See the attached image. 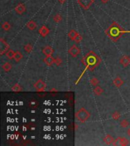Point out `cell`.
<instances>
[{"label":"cell","mask_w":130,"mask_h":146,"mask_svg":"<svg viewBox=\"0 0 130 146\" xmlns=\"http://www.w3.org/2000/svg\"><path fill=\"white\" fill-rule=\"evenodd\" d=\"M69 53L72 56H77L80 53V49L76 45H73L71 48L69 49Z\"/></svg>","instance_id":"obj_6"},{"label":"cell","mask_w":130,"mask_h":146,"mask_svg":"<svg viewBox=\"0 0 130 146\" xmlns=\"http://www.w3.org/2000/svg\"><path fill=\"white\" fill-rule=\"evenodd\" d=\"M24 48L25 49V51L27 52V53H30L31 50H32L33 49V47L32 45L31 44H26L24 47Z\"/></svg>","instance_id":"obj_24"},{"label":"cell","mask_w":130,"mask_h":146,"mask_svg":"<svg viewBox=\"0 0 130 146\" xmlns=\"http://www.w3.org/2000/svg\"><path fill=\"white\" fill-rule=\"evenodd\" d=\"M44 62L47 64V65H52L53 63H55V59L52 56H47L44 59Z\"/></svg>","instance_id":"obj_11"},{"label":"cell","mask_w":130,"mask_h":146,"mask_svg":"<svg viewBox=\"0 0 130 146\" xmlns=\"http://www.w3.org/2000/svg\"><path fill=\"white\" fill-rule=\"evenodd\" d=\"M91 84H92L93 86H98L99 81H98L96 78H93V79H91Z\"/></svg>","instance_id":"obj_26"},{"label":"cell","mask_w":130,"mask_h":146,"mask_svg":"<svg viewBox=\"0 0 130 146\" xmlns=\"http://www.w3.org/2000/svg\"><path fill=\"white\" fill-rule=\"evenodd\" d=\"M15 52L13 51L12 49H8L7 52H6V56L12 59H14V56H15Z\"/></svg>","instance_id":"obj_17"},{"label":"cell","mask_w":130,"mask_h":146,"mask_svg":"<svg viewBox=\"0 0 130 146\" xmlns=\"http://www.w3.org/2000/svg\"><path fill=\"white\" fill-rule=\"evenodd\" d=\"M0 50H1V54H4L6 51L8 50L9 49V46L8 44L3 40V39H1L0 40Z\"/></svg>","instance_id":"obj_5"},{"label":"cell","mask_w":130,"mask_h":146,"mask_svg":"<svg viewBox=\"0 0 130 146\" xmlns=\"http://www.w3.org/2000/svg\"><path fill=\"white\" fill-rule=\"evenodd\" d=\"M34 88L37 91H44L46 88V84L43 80H38L34 84Z\"/></svg>","instance_id":"obj_4"},{"label":"cell","mask_w":130,"mask_h":146,"mask_svg":"<svg viewBox=\"0 0 130 146\" xmlns=\"http://www.w3.org/2000/svg\"><path fill=\"white\" fill-rule=\"evenodd\" d=\"M114 84L115 86H116L117 88H119L123 84V81L119 77H117V78L114 79Z\"/></svg>","instance_id":"obj_13"},{"label":"cell","mask_w":130,"mask_h":146,"mask_svg":"<svg viewBox=\"0 0 130 146\" xmlns=\"http://www.w3.org/2000/svg\"><path fill=\"white\" fill-rule=\"evenodd\" d=\"M2 28L5 31H9L10 30V28H11V25H10V24L8 23V22H5L3 24H2Z\"/></svg>","instance_id":"obj_22"},{"label":"cell","mask_w":130,"mask_h":146,"mask_svg":"<svg viewBox=\"0 0 130 146\" xmlns=\"http://www.w3.org/2000/svg\"><path fill=\"white\" fill-rule=\"evenodd\" d=\"M94 2V0H78V3L85 10L88 9Z\"/></svg>","instance_id":"obj_3"},{"label":"cell","mask_w":130,"mask_h":146,"mask_svg":"<svg viewBox=\"0 0 130 146\" xmlns=\"http://www.w3.org/2000/svg\"><path fill=\"white\" fill-rule=\"evenodd\" d=\"M81 40H82V37H81L80 34H78V35H77V37L75 38V40H75L76 43H80V42L81 41Z\"/></svg>","instance_id":"obj_28"},{"label":"cell","mask_w":130,"mask_h":146,"mask_svg":"<svg viewBox=\"0 0 130 146\" xmlns=\"http://www.w3.org/2000/svg\"><path fill=\"white\" fill-rule=\"evenodd\" d=\"M43 53L46 56H52L53 53V49L52 48L49 46H47L45 47L44 49H43Z\"/></svg>","instance_id":"obj_9"},{"label":"cell","mask_w":130,"mask_h":146,"mask_svg":"<svg viewBox=\"0 0 130 146\" xmlns=\"http://www.w3.org/2000/svg\"><path fill=\"white\" fill-rule=\"evenodd\" d=\"M2 68H3V70H4L5 72H9V71L11 70V68H12V65H11L9 63H5V64H3V65H2Z\"/></svg>","instance_id":"obj_19"},{"label":"cell","mask_w":130,"mask_h":146,"mask_svg":"<svg viewBox=\"0 0 130 146\" xmlns=\"http://www.w3.org/2000/svg\"><path fill=\"white\" fill-rule=\"evenodd\" d=\"M27 27H28V28L29 30L33 31V30L36 29L37 24H36V23H35L33 20H31V21H29L27 23Z\"/></svg>","instance_id":"obj_14"},{"label":"cell","mask_w":130,"mask_h":146,"mask_svg":"<svg viewBox=\"0 0 130 146\" xmlns=\"http://www.w3.org/2000/svg\"><path fill=\"white\" fill-rule=\"evenodd\" d=\"M120 63L123 67L126 68L130 64V57L128 56H123L120 59Z\"/></svg>","instance_id":"obj_7"},{"label":"cell","mask_w":130,"mask_h":146,"mask_svg":"<svg viewBox=\"0 0 130 146\" xmlns=\"http://www.w3.org/2000/svg\"><path fill=\"white\" fill-rule=\"evenodd\" d=\"M62 63H63V60H62L60 58H56V59H55V64L57 65V66L61 65Z\"/></svg>","instance_id":"obj_27"},{"label":"cell","mask_w":130,"mask_h":146,"mask_svg":"<svg viewBox=\"0 0 130 146\" xmlns=\"http://www.w3.org/2000/svg\"><path fill=\"white\" fill-rule=\"evenodd\" d=\"M15 12H16L18 14L21 15V14H23V13L25 12V10H26V7H25L24 4H23V3H20V4H18L16 7H15Z\"/></svg>","instance_id":"obj_8"},{"label":"cell","mask_w":130,"mask_h":146,"mask_svg":"<svg viewBox=\"0 0 130 146\" xmlns=\"http://www.w3.org/2000/svg\"><path fill=\"white\" fill-rule=\"evenodd\" d=\"M65 1H66V0H59V2L60 4H64L65 2Z\"/></svg>","instance_id":"obj_30"},{"label":"cell","mask_w":130,"mask_h":146,"mask_svg":"<svg viewBox=\"0 0 130 146\" xmlns=\"http://www.w3.org/2000/svg\"><path fill=\"white\" fill-rule=\"evenodd\" d=\"M75 116L77 119L81 123H85L90 117V113L85 109V108H81L79 109L75 114Z\"/></svg>","instance_id":"obj_1"},{"label":"cell","mask_w":130,"mask_h":146,"mask_svg":"<svg viewBox=\"0 0 130 146\" xmlns=\"http://www.w3.org/2000/svg\"><path fill=\"white\" fill-rule=\"evenodd\" d=\"M94 94H95L96 95L100 96V95H102V93L103 92V90L102 88L100 87V86H95V88H94Z\"/></svg>","instance_id":"obj_16"},{"label":"cell","mask_w":130,"mask_h":146,"mask_svg":"<svg viewBox=\"0 0 130 146\" xmlns=\"http://www.w3.org/2000/svg\"><path fill=\"white\" fill-rule=\"evenodd\" d=\"M12 91H15V92H19V91H22V88H21V86L18 85V84H15L14 86H12Z\"/></svg>","instance_id":"obj_23"},{"label":"cell","mask_w":130,"mask_h":146,"mask_svg":"<svg viewBox=\"0 0 130 146\" xmlns=\"http://www.w3.org/2000/svg\"><path fill=\"white\" fill-rule=\"evenodd\" d=\"M30 107H31L33 108H36L37 107V102H31L30 103Z\"/></svg>","instance_id":"obj_29"},{"label":"cell","mask_w":130,"mask_h":146,"mask_svg":"<svg viewBox=\"0 0 130 146\" xmlns=\"http://www.w3.org/2000/svg\"><path fill=\"white\" fill-rule=\"evenodd\" d=\"M79 33H78V32L76 31H75V30H72L71 31H69V33H68V37L71 39V40H75V38L77 37V35H78Z\"/></svg>","instance_id":"obj_15"},{"label":"cell","mask_w":130,"mask_h":146,"mask_svg":"<svg viewBox=\"0 0 130 146\" xmlns=\"http://www.w3.org/2000/svg\"><path fill=\"white\" fill-rule=\"evenodd\" d=\"M129 144V140L124 137H118L116 140H114V145H127Z\"/></svg>","instance_id":"obj_2"},{"label":"cell","mask_w":130,"mask_h":146,"mask_svg":"<svg viewBox=\"0 0 130 146\" xmlns=\"http://www.w3.org/2000/svg\"><path fill=\"white\" fill-rule=\"evenodd\" d=\"M127 132V135H128L129 136H130V128H129V129L127 130V132Z\"/></svg>","instance_id":"obj_32"},{"label":"cell","mask_w":130,"mask_h":146,"mask_svg":"<svg viewBox=\"0 0 130 146\" xmlns=\"http://www.w3.org/2000/svg\"><path fill=\"white\" fill-rule=\"evenodd\" d=\"M120 116H121V114H120V113L117 112V111H116V112H115V113H114L113 115H112L113 119H115V120H118V119L120 118Z\"/></svg>","instance_id":"obj_25"},{"label":"cell","mask_w":130,"mask_h":146,"mask_svg":"<svg viewBox=\"0 0 130 146\" xmlns=\"http://www.w3.org/2000/svg\"><path fill=\"white\" fill-rule=\"evenodd\" d=\"M100 1H101L103 3H104V4H105V3H107V2H108L110 0H100Z\"/></svg>","instance_id":"obj_31"},{"label":"cell","mask_w":130,"mask_h":146,"mask_svg":"<svg viewBox=\"0 0 130 146\" xmlns=\"http://www.w3.org/2000/svg\"><path fill=\"white\" fill-rule=\"evenodd\" d=\"M103 141L104 142L107 144V145H110V144H113L114 142V138L110 135H107L104 139H103Z\"/></svg>","instance_id":"obj_12"},{"label":"cell","mask_w":130,"mask_h":146,"mask_svg":"<svg viewBox=\"0 0 130 146\" xmlns=\"http://www.w3.org/2000/svg\"><path fill=\"white\" fill-rule=\"evenodd\" d=\"M62 19H63V17H62V15H61L60 14H59V13L56 14V15L53 16V20H54V21L56 22V23H59V21H61Z\"/></svg>","instance_id":"obj_21"},{"label":"cell","mask_w":130,"mask_h":146,"mask_svg":"<svg viewBox=\"0 0 130 146\" xmlns=\"http://www.w3.org/2000/svg\"><path fill=\"white\" fill-rule=\"evenodd\" d=\"M39 33L42 37H46L48 33H49V30L47 28V26L44 25L40 28V29L39 30Z\"/></svg>","instance_id":"obj_10"},{"label":"cell","mask_w":130,"mask_h":146,"mask_svg":"<svg viewBox=\"0 0 130 146\" xmlns=\"http://www.w3.org/2000/svg\"><path fill=\"white\" fill-rule=\"evenodd\" d=\"M22 57H23V56H22V54L19 51H16L15 52V56H14V59L16 61L17 63L20 62V60L22 59Z\"/></svg>","instance_id":"obj_18"},{"label":"cell","mask_w":130,"mask_h":146,"mask_svg":"<svg viewBox=\"0 0 130 146\" xmlns=\"http://www.w3.org/2000/svg\"><path fill=\"white\" fill-rule=\"evenodd\" d=\"M120 126L122 127H123V128H127L129 126V122L127 119H122L121 122H120Z\"/></svg>","instance_id":"obj_20"}]
</instances>
